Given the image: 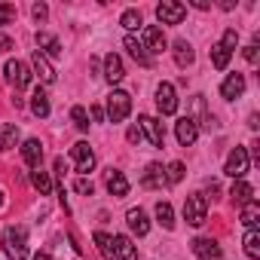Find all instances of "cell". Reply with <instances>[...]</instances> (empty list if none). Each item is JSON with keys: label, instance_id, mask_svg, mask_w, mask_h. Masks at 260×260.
I'll return each instance as SVG.
<instances>
[{"label": "cell", "instance_id": "46", "mask_svg": "<svg viewBox=\"0 0 260 260\" xmlns=\"http://www.w3.org/2000/svg\"><path fill=\"white\" fill-rule=\"evenodd\" d=\"M248 125H251V128H257V125H260V116H257V113H251V119H248Z\"/></svg>", "mask_w": 260, "mask_h": 260}, {"label": "cell", "instance_id": "42", "mask_svg": "<svg viewBox=\"0 0 260 260\" xmlns=\"http://www.w3.org/2000/svg\"><path fill=\"white\" fill-rule=\"evenodd\" d=\"M10 49H13V37L0 34V52H10Z\"/></svg>", "mask_w": 260, "mask_h": 260}, {"label": "cell", "instance_id": "19", "mask_svg": "<svg viewBox=\"0 0 260 260\" xmlns=\"http://www.w3.org/2000/svg\"><path fill=\"white\" fill-rule=\"evenodd\" d=\"M125 223H128V230H132L135 236H147L150 233V220H147V214L141 208H128L125 211Z\"/></svg>", "mask_w": 260, "mask_h": 260}, {"label": "cell", "instance_id": "27", "mask_svg": "<svg viewBox=\"0 0 260 260\" xmlns=\"http://www.w3.org/2000/svg\"><path fill=\"white\" fill-rule=\"evenodd\" d=\"M230 196H233V202H236V205H248V202L254 199V187H251V184H245V181H236V184H233V190H230Z\"/></svg>", "mask_w": 260, "mask_h": 260}, {"label": "cell", "instance_id": "35", "mask_svg": "<svg viewBox=\"0 0 260 260\" xmlns=\"http://www.w3.org/2000/svg\"><path fill=\"white\" fill-rule=\"evenodd\" d=\"M178 181H184V162H169L166 166V184H178Z\"/></svg>", "mask_w": 260, "mask_h": 260}, {"label": "cell", "instance_id": "43", "mask_svg": "<svg viewBox=\"0 0 260 260\" xmlns=\"http://www.w3.org/2000/svg\"><path fill=\"white\" fill-rule=\"evenodd\" d=\"M55 175H58V178H64V156H58V159H55Z\"/></svg>", "mask_w": 260, "mask_h": 260}, {"label": "cell", "instance_id": "16", "mask_svg": "<svg viewBox=\"0 0 260 260\" xmlns=\"http://www.w3.org/2000/svg\"><path fill=\"white\" fill-rule=\"evenodd\" d=\"M141 187L144 190H162L166 187V169L159 162H150L144 169V175H141Z\"/></svg>", "mask_w": 260, "mask_h": 260}, {"label": "cell", "instance_id": "9", "mask_svg": "<svg viewBox=\"0 0 260 260\" xmlns=\"http://www.w3.org/2000/svg\"><path fill=\"white\" fill-rule=\"evenodd\" d=\"M71 156H74V162H77L80 178H86V175L95 169V153H92V147H89L86 141H77V144L71 147Z\"/></svg>", "mask_w": 260, "mask_h": 260}, {"label": "cell", "instance_id": "17", "mask_svg": "<svg viewBox=\"0 0 260 260\" xmlns=\"http://www.w3.org/2000/svg\"><path fill=\"white\" fill-rule=\"evenodd\" d=\"M125 77V68H122V58L116 55V52H107L104 55V80L113 86V83H119Z\"/></svg>", "mask_w": 260, "mask_h": 260}, {"label": "cell", "instance_id": "37", "mask_svg": "<svg viewBox=\"0 0 260 260\" xmlns=\"http://www.w3.org/2000/svg\"><path fill=\"white\" fill-rule=\"evenodd\" d=\"M16 19V7L13 4H0V25H10Z\"/></svg>", "mask_w": 260, "mask_h": 260}, {"label": "cell", "instance_id": "39", "mask_svg": "<svg viewBox=\"0 0 260 260\" xmlns=\"http://www.w3.org/2000/svg\"><path fill=\"white\" fill-rule=\"evenodd\" d=\"M31 13H34V19H37V22H43V19L49 16V7H46V4H34V7H31Z\"/></svg>", "mask_w": 260, "mask_h": 260}, {"label": "cell", "instance_id": "8", "mask_svg": "<svg viewBox=\"0 0 260 260\" xmlns=\"http://www.w3.org/2000/svg\"><path fill=\"white\" fill-rule=\"evenodd\" d=\"M156 107H159L162 116L178 113V92H175L172 83H159V86H156Z\"/></svg>", "mask_w": 260, "mask_h": 260}, {"label": "cell", "instance_id": "11", "mask_svg": "<svg viewBox=\"0 0 260 260\" xmlns=\"http://www.w3.org/2000/svg\"><path fill=\"white\" fill-rule=\"evenodd\" d=\"M4 71H7V80H10L16 89H25V86L31 83V77H34V74H31V68H28L25 61H19V58L7 61V68H4Z\"/></svg>", "mask_w": 260, "mask_h": 260}, {"label": "cell", "instance_id": "21", "mask_svg": "<svg viewBox=\"0 0 260 260\" xmlns=\"http://www.w3.org/2000/svg\"><path fill=\"white\" fill-rule=\"evenodd\" d=\"M113 254L116 260H138V248L132 245L128 236H113Z\"/></svg>", "mask_w": 260, "mask_h": 260}, {"label": "cell", "instance_id": "10", "mask_svg": "<svg viewBox=\"0 0 260 260\" xmlns=\"http://www.w3.org/2000/svg\"><path fill=\"white\" fill-rule=\"evenodd\" d=\"M138 128H141V135H147V141L153 147H162L166 144V128H162V122L156 116H141L138 119Z\"/></svg>", "mask_w": 260, "mask_h": 260}, {"label": "cell", "instance_id": "5", "mask_svg": "<svg viewBox=\"0 0 260 260\" xmlns=\"http://www.w3.org/2000/svg\"><path fill=\"white\" fill-rule=\"evenodd\" d=\"M141 43H144V49H147V55L153 58V55H162L166 52V34H162V28L159 25H147V28H141Z\"/></svg>", "mask_w": 260, "mask_h": 260}, {"label": "cell", "instance_id": "25", "mask_svg": "<svg viewBox=\"0 0 260 260\" xmlns=\"http://www.w3.org/2000/svg\"><path fill=\"white\" fill-rule=\"evenodd\" d=\"M31 184H34V190H37L40 196H49V193L55 190V184H52L49 172H43V169H34V172H31Z\"/></svg>", "mask_w": 260, "mask_h": 260}, {"label": "cell", "instance_id": "44", "mask_svg": "<svg viewBox=\"0 0 260 260\" xmlns=\"http://www.w3.org/2000/svg\"><path fill=\"white\" fill-rule=\"evenodd\" d=\"M193 7H196V10H211L208 0H193Z\"/></svg>", "mask_w": 260, "mask_h": 260}, {"label": "cell", "instance_id": "32", "mask_svg": "<svg viewBox=\"0 0 260 260\" xmlns=\"http://www.w3.org/2000/svg\"><path fill=\"white\" fill-rule=\"evenodd\" d=\"M242 245H245V254H248L251 260H260V233H257V230H248Z\"/></svg>", "mask_w": 260, "mask_h": 260}, {"label": "cell", "instance_id": "40", "mask_svg": "<svg viewBox=\"0 0 260 260\" xmlns=\"http://www.w3.org/2000/svg\"><path fill=\"white\" fill-rule=\"evenodd\" d=\"M125 138L132 141V144H138V141H141L144 135H141V128H138V125H132V128H128V135H125Z\"/></svg>", "mask_w": 260, "mask_h": 260}, {"label": "cell", "instance_id": "38", "mask_svg": "<svg viewBox=\"0 0 260 260\" xmlns=\"http://www.w3.org/2000/svg\"><path fill=\"white\" fill-rule=\"evenodd\" d=\"M74 190H77L80 196H92V193H95V184H92L89 178H80V181L74 184Z\"/></svg>", "mask_w": 260, "mask_h": 260}, {"label": "cell", "instance_id": "29", "mask_svg": "<svg viewBox=\"0 0 260 260\" xmlns=\"http://www.w3.org/2000/svg\"><path fill=\"white\" fill-rule=\"evenodd\" d=\"M230 58H233V52H230L223 43H214V46H211V64H214L217 71H226Z\"/></svg>", "mask_w": 260, "mask_h": 260}, {"label": "cell", "instance_id": "31", "mask_svg": "<svg viewBox=\"0 0 260 260\" xmlns=\"http://www.w3.org/2000/svg\"><path fill=\"white\" fill-rule=\"evenodd\" d=\"M95 245H98V251H101L104 260H116V254H113V236H107L104 230H98L95 233Z\"/></svg>", "mask_w": 260, "mask_h": 260}, {"label": "cell", "instance_id": "24", "mask_svg": "<svg viewBox=\"0 0 260 260\" xmlns=\"http://www.w3.org/2000/svg\"><path fill=\"white\" fill-rule=\"evenodd\" d=\"M175 61H178V68H190L193 61H196V52H193V46L187 43V40H175Z\"/></svg>", "mask_w": 260, "mask_h": 260}, {"label": "cell", "instance_id": "6", "mask_svg": "<svg viewBox=\"0 0 260 260\" xmlns=\"http://www.w3.org/2000/svg\"><path fill=\"white\" fill-rule=\"evenodd\" d=\"M175 138H178L181 147H193L196 138H199V122H196L193 116H181V119L175 122Z\"/></svg>", "mask_w": 260, "mask_h": 260}, {"label": "cell", "instance_id": "30", "mask_svg": "<svg viewBox=\"0 0 260 260\" xmlns=\"http://www.w3.org/2000/svg\"><path fill=\"white\" fill-rule=\"evenodd\" d=\"M156 220L162 230H175V208L169 202H156Z\"/></svg>", "mask_w": 260, "mask_h": 260}, {"label": "cell", "instance_id": "15", "mask_svg": "<svg viewBox=\"0 0 260 260\" xmlns=\"http://www.w3.org/2000/svg\"><path fill=\"white\" fill-rule=\"evenodd\" d=\"M122 46L128 49V55H132L141 68H150L153 64V58L147 55V49H144V43H141V37H135V34H125V40H122Z\"/></svg>", "mask_w": 260, "mask_h": 260}, {"label": "cell", "instance_id": "28", "mask_svg": "<svg viewBox=\"0 0 260 260\" xmlns=\"http://www.w3.org/2000/svg\"><path fill=\"white\" fill-rule=\"evenodd\" d=\"M242 223L248 230H257V223H260V205H257V199H251L248 205H242Z\"/></svg>", "mask_w": 260, "mask_h": 260}, {"label": "cell", "instance_id": "26", "mask_svg": "<svg viewBox=\"0 0 260 260\" xmlns=\"http://www.w3.org/2000/svg\"><path fill=\"white\" fill-rule=\"evenodd\" d=\"M31 113H34V116H40V119H46V116H49V95H46L43 89H37V92L31 95Z\"/></svg>", "mask_w": 260, "mask_h": 260}, {"label": "cell", "instance_id": "41", "mask_svg": "<svg viewBox=\"0 0 260 260\" xmlns=\"http://www.w3.org/2000/svg\"><path fill=\"white\" fill-rule=\"evenodd\" d=\"M245 58H248V61H251V64H254V61H257V40H254V43H251V46H245Z\"/></svg>", "mask_w": 260, "mask_h": 260}, {"label": "cell", "instance_id": "4", "mask_svg": "<svg viewBox=\"0 0 260 260\" xmlns=\"http://www.w3.org/2000/svg\"><path fill=\"white\" fill-rule=\"evenodd\" d=\"M248 166H251V156H248V147H236L230 156H226V166L223 172L233 178V181H242L248 175Z\"/></svg>", "mask_w": 260, "mask_h": 260}, {"label": "cell", "instance_id": "33", "mask_svg": "<svg viewBox=\"0 0 260 260\" xmlns=\"http://www.w3.org/2000/svg\"><path fill=\"white\" fill-rule=\"evenodd\" d=\"M119 25H122L128 34H132V31H138V28L144 25V19H141V13H138V10H125V13L119 16Z\"/></svg>", "mask_w": 260, "mask_h": 260}, {"label": "cell", "instance_id": "13", "mask_svg": "<svg viewBox=\"0 0 260 260\" xmlns=\"http://www.w3.org/2000/svg\"><path fill=\"white\" fill-rule=\"evenodd\" d=\"M193 254H196L199 260H220V257H223V248L217 245V239L199 236V239H193Z\"/></svg>", "mask_w": 260, "mask_h": 260}, {"label": "cell", "instance_id": "34", "mask_svg": "<svg viewBox=\"0 0 260 260\" xmlns=\"http://www.w3.org/2000/svg\"><path fill=\"white\" fill-rule=\"evenodd\" d=\"M71 119H74V125L80 128V132H89V113H86V107H71Z\"/></svg>", "mask_w": 260, "mask_h": 260}, {"label": "cell", "instance_id": "12", "mask_svg": "<svg viewBox=\"0 0 260 260\" xmlns=\"http://www.w3.org/2000/svg\"><path fill=\"white\" fill-rule=\"evenodd\" d=\"M31 71H34V77H37L43 86H52V83H55V68H52L49 58L40 55L37 49H34V55H31Z\"/></svg>", "mask_w": 260, "mask_h": 260}, {"label": "cell", "instance_id": "48", "mask_svg": "<svg viewBox=\"0 0 260 260\" xmlns=\"http://www.w3.org/2000/svg\"><path fill=\"white\" fill-rule=\"evenodd\" d=\"M0 208H4V190H0Z\"/></svg>", "mask_w": 260, "mask_h": 260}, {"label": "cell", "instance_id": "14", "mask_svg": "<svg viewBox=\"0 0 260 260\" xmlns=\"http://www.w3.org/2000/svg\"><path fill=\"white\" fill-rule=\"evenodd\" d=\"M37 52L40 55H46V58H61V43H58V37L55 34H49V31H37Z\"/></svg>", "mask_w": 260, "mask_h": 260}, {"label": "cell", "instance_id": "36", "mask_svg": "<svg viewBox=\"0 0 260 260\" xmlns=\"http://www.w3.org/2000/svg\"><path fill=\"white\" fill-rule=\"evenodd\" d=\"M220 43H223V46H226L230 52H236V46H239V31H236V28H226V31H223V40H220Z\"/></svg>", "mask_w": 260, "mask_h": 260}, {"label": "cell", "instance_id": "22", "mask_svg": "<svg viewBox=\"0 0 260 260\" xmlns=\"http://www.w3.org/2000/svg\"><path fill=\"white\" fill-rule=\"evenodd\" d=\"M107 190H110L113 199H122V196L128 193V178H125L122 172H113V169H110V175H107Z\"/></svg>", "mask_w": 260, "mask_h": 260}, {"label": "cell", "instance_id": "3", "mask_svg": "<svg viewBox=\"0 0 260 260\" xmlns=\"http://www.w3.org/2000/svg\"><path fill=\"white\" fill-rule=\"evenodd\" d=\"M184 220L190 226H202L208 220V199H205V193L187 196V202H184Z\"/></svg>", "mask_w": 260, "mask_h": 260}, {"label": "cell", "instance_id": "45", "mask_svg": "<svg viewBox=\"0 0 260 260\" xmlns=\"http://www.w3.org/2000/svg\"><path fill=\"white\" fill-rule=\"evenodd\" d=\"M92 116H95V119H98V122H101V119H104V110H101V107H98V104H95V107H92Z\"/></svg>", "mask_w": 260, "mask_h": 260}, {"label": "cell", "instance_id": "20", "mask_svg": "<svg viewBox=\"0 0 260 260\" xmlns=\"http://www.w3.org/2000/svg\"><path fill=\"white\" fill-rule=\"evenodd\" d=\"M22 156H25L28 169H40V162H43V144H40V138H28L22 144Z\"/></svg>", "mask_w": 260, "mask_h": 260}, {"label": "cell", "instance_id": "47", "mask_svg": "<svg viewBox=\"0 0 260 260\" xmlns=\"http://www.w3.org/2000/svg\"><path fill=\"white\" fill-rule=\"evenodd\" d=\"M31 260H52V257H49V254H46V251H40V254H34V257H31Z\"/></svg>", "mask_w": 260, "mask_h": 260}, {"label": "cell", "instance_id": "18", "mask_svg": "<svg viewBox=\"0 0 260 260\" xmlns=\"http://www.w3.org/2000/svg\"><path fill=\"white\" fill-rule=\"evenodd\" d=\"M242 92H245V74H239V71H236V74H230V77L220 83V95H223L226 101H236Z\"/></svg>", "mask_w": 260, "mask_h": 260}, {"label": "cell", "instance_id": "7", "mask_svg": "<svg viewBox=\"0 0 260 260\" xmlns=\"http://www.w3.org/2000/svg\"><path fill=\"white\" fill-rule=\"evenodd\" d=\"M184 16H187V7H184V4H175V0H162V4L156 7L159 25H181Z\"/></svg>", "mask_w": 260, "mask_h": 260}, {"label": "cell", "instance_id": "1", "mask_svg": "<svg viewBox=\"0 0 260 260\" xmlns=\"http://www.w3.org/2000/svg\"><path fill=\"white\" fill-rule=\"evenodd\" d=\"M0 242H4V251L10 260H25L28 257V230L22 223H10L4 230V236H0Z\"/></svg>", "mask_w": 260, "mask_h": 260}, {"label": "cell", "instance_id": "2", "mask_svg": "<svg viewBox=\"0 0 260 260\" xmlns=\"http://www.w3.org/2000/svg\"><path fill=\"white\" fill-rule=\"evenodd\" d=\"M128 113H132V95L128 92H122V89H113L110 95H107V119L110 122H122Z\"/></svg>", "mask_w": 260, "mask_h": 260}, {"label": "cell", "instance_id": "23", "mask_svg": "<svg viewBox=\"0 0 260 260\" xmlns=\"http://www.w3.org/2000/svg\"><path fill=\"white\" fill-rule=\"evenodd\" d=\"M19 125H10V122H4L0 125V153H7V150H13L16 144H19Z\"/></svg>", "mask_w": 260, "mask_h": 260}]
</instances>
